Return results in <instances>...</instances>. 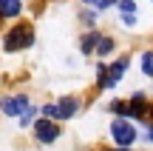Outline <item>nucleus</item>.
I'll use <instances>...</instances> for the list:
<instances>
[{
    "label": "nucleus",
    "mask_w": 153,
    "mask_h": 151,
    "mask_svg": "<svg viewBox=\"0 0 153 151\" xmlns=\"http://www.w3.org/2000/svg\"><path fill=\"white\" fill-rule=\"evenodd\" d=\"M34 134H37V140L40 143H54L57 137H60V128H57L51 120H40V123H34Z\"/></svg>",
    "instance_id": "20e7f679"
},
{
    "label": "nucleus",
    "mask_w": 153,
    "mask_h": 151,
    "mask_svg": "<svg viewBox=\"0 0 153 151\" xmlns=\"http://www.w3.org/2000/svg\"><path fill=\"white\" fill-rule=\"evenodd\" d=\"M99 43H102V40H99L97 34H91V37H85V40H82V51L88 54L91 49H99Z\"/></svg>",
    "instance_id": "1a4fd4ad"
},
{
    "label": "nucleus",
    "mask_w": 153,
    "mask_h": 151,
    "mask_svg": "<svg viewBox=\"0 0 153 151\" xmlns=\"http://www.w3.org/2000/svg\"><path fill=\"white\" fill-rule=\"evenodd\" d=\"M111 49H114V40H108V37H105L102 43H99V49H97V51H99V54H108Z\"/></svg>",
    "instance_id": "9b49d317"
},
{
    "label": "nucleus",
    "mask_w": 153,
    "mask_h": 151,
    "mask_svg": "<svg viewBox=\"0 0 153 151\" xmlns=\"http://www.w3.org/2000/svg\"><path fill=\"white\" fill-rule=\"evenodd\" d=\"M111 134H114V140L119 143L122 148L131 146V143L136 140V128H133L128 120H114V125H111Z\"/></svg>",
    "instance_id": "7ed1b4c3"
},
{
    "label": "nucleus",
    "mask_w": 153,
    "mask_h": 151,
    "mask_svg": "<svg viewBox=\"0 0 153 151\" xmlns=\"http://www.w3.org/2000/svg\"><path fill=\"white\" fill-rule=\"evenodd\" d=\"M150 137H153V131H150Z\"/></svg>",
    "instance_id": "ddd939ff"
},
{
    "label": "nucleus",
    "mask_w": 153,
    "mask_h": 151,
    "mask_svg": "<svg viewBox=\"0 0 153 151\" xmlns=\"http://www.w3.org/2000/svg\"><path fill=\"white\" fill-rule=\"evenodd\" d=\"M119 9H122V17H125V23H128V26H133V23H136V14H133V11H136V3H133V0H122Z\"/></svg>",
    "instance_id": "0eeeda50"
},
{
    "label": "nucleus",
    "mask_w": 153,
    "mask_h": 151,
    "mask_svg": "<svg viewBox=\"0 0 153 151\" xmlns=\"http://www.w3.org/2000/svg\"><path fill=\"white\" fill-rule=\"evenodd\" d=\"M34 34H31V26H17L14 32L6 37V49L9 51H17V49H26V46H31Z\"/></svg>",
    "instance_id": "f03ea898"
},
{
    "label": "nucleus",
    "mask_w": 153,
    "mask_h": 151,
    "mask_svg": "<svg viewBox=\"0 0 153 151\" xmlns=\"http://www.w3.org/2000/svg\"><path fill=\"white\" fill-rule=\"evenodd\" d=\"M76 114V100L74 97H65L60 103H51V106H43V117L45 120H68Z\"/></svg>",
    "instance_id": "f257e3e1"
},
{
    "label": "nucleus",
    "mask_w": 153,
    "mask_h": 151,
    "mask_svg": "<svg viewBox=\"0 0 153 151\" xmlns=\"http://www.w3.org/2000/svg\"><path fill=\"white\" fill-rule=\"evenodd\" d=\"M88 3H94L97 9H108L111 3H116V0H88Z\"/></svg>",
    "instance_id": "f8f14e48"
},
{
    "label": "nucleus",
    "mask_w": 153,
    "mask_h": 151,
    "mask_svg": "<svg viewBox=\"0 0 153 151\" xmlns=\"http://www.w3.org/2000/svg\"><path fill=\"white\" fill-rule=\"evenodd\" d=\"M3 111H6V114H11V117H14V114H20V117H23V114L31 111V106H28L26 97H9V100L3 103Z\"/></svg>",
    "instance_id": "39448f33"
},
{
    "label": "nucleus",
    "mask_w": 153,
    "mask_h": 151,
    "mask_svg": "<svg viewBox=\"0 0 153 151\" xmlns=\"http://www.w3.org/2000/svg\"><path fill=\"white\" fill-rule=\"evenodd\" d=\"M142 68H145V74H153V54H145V60H142Z\"/></svg>",
    "instance_id": "9d476101"
},
{
    "label": "nucleus",
    "mask_w": 153,
    "mask_h": 151,
    "mask_svg": "<svg viewBox=\"0 0 153 151\" xmlns=\"http://www.w3.org/2000/svg\"><path fill=\"white\" fill-rule=\"evenodd\" d=\"M128 68V60H119L116 66H111L108 68V74H105V80H102V89H114L116 83H119V77H122V71Z\"/></svg>",
    "instance_id": "423d86ee"
},
{
    "label": "nucleus",
    "mask_w": 153,
    "mask_h": 151,
    "mask_svg": "<svg viewBox=\"0 0 153 151\" xmlns=\"http://www.w3.org/2000/svg\"><path fill=\"white\" fill-rule=\"evenodd\" d=\"M122 151H125V148H122Z\"/></svg>",
    "instance_id": "4468645a"
},
{
    "label": "nucleus",
    "mask_w": 153,
    "mask_h": 151,
    "mask_svg": "<svg viewBox=\"0 0 153 151\" xmlns=\"http://www.w3.org/2000/svg\"><path fill=\"white\" fill-rule=\"evenodd\" d=\"M0 9H3L6 17H14L20 14V0H0Z\"/></svg>",
    "instance_id": "6e6552de"
}]
</instances>
